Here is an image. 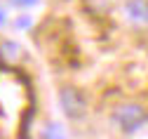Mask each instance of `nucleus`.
<instances>
[{"mask_svg":"<svg viewBox=\"0 0 148 139\" xmlns=\"http://www.w3.org/2000/svg\"><path fill=\"white\" fill-rule=\"evenodd\" d=\"M59 104H61V111L66 118L71 120H80L87 111V102H85V94L73 87V85H64L59 90Z\"/></svg>","mask_w":148,"mask_h":139,"instance_id":"2","label":"nucleus"},{"mask_svg":"<svg viewBox=\"0 0 148 139\" xmlns=\"http://www.w3.org/2000/svg\"><path fill=\"white\" fill-rule=\"evenodd\" d=\"M125 12L134 24H148V0H127Z\"/></svg>","mask_w":148,"mask_h":139,"instance_id":"3","label":"nucleus"},{"mask_svg":"<svg viewBox=\"0 0 148 139\" xmlns=\"http://www.w3.org/2000/svg\"><path fill=\"white\" fill-rule=\"evenodd\" d=\"M42 139H66L64 127H61L59 123H49V125L45 127V132H42Z\"/></svg>","mask_w":148,"mask_h":139,"instance_id":"5","label":"nucleus"},{"mask_svg":"<svg viewBox=\"0 0 148 139\" xmlns=\"http://www.w3.org/2000/svg\"><path fill=\"white\" fill-rule=\"evenodd\" d=\"M16 54H19L16 43H3V45H0V57H3V64H10L12 59H16Z\"/></svg>","mask_w":148,"mask_h":139,"instance_id":"4","label":"nucleus"},{"mask_svg":"<svg viewBox=\"0 0 148 139\" xmlns=\"http://www.w3.org/2000/svg\"><path fill=\"white\" fill-rule=\"evenodd\" d=\"M7 3H10L12 7H21V10H24V7H33L38 0H7Z\"/></svg>","mask_w":148,"mask_h":139,"instance_id":"6","label":"nucleus"},{"mask_svg":"<svg viewBox=\"0 0 148 139\" xmlns=\"http://www.w3.org/2000/svg\"><path fill=\"white\" fill-rule=\"evenodd\" d=\"M113 120L122 132H136L148 120V111L141 104H122V106L115 109Z\"/></svg>","mask_w":148,"mask_h":139,"instance_id":"1","label":"nucleus"},{"mask_svg":"<svg viewBox=\"0 0 148 139\" xmlns=\"http://www.w3.org/2000/svg\"><path fill=\"white\" fill-rule=\"evenodd\" d=\"M7 21V14H5V10H0V26H3Z\"/></svg>","mask_w":148,"mask_h":139,"instance_id":"8","label":"nucleus"},{"mask_svg":"<svg viewBox=\"0 0 148 139\" xmlns=\"http://www.w3.org/2000/svg\"><path fill=\"white\" fill-rule=\"evenodd\" d=\"M31 24V19L28 17H21V19H16V28H26Z\"/></svg>","mask_w":148,"mask_h":139,"instance_id":"7","label":"nucleus"}]
</instances>
